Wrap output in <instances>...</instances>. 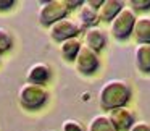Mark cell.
I'll return each mask as SVG.
<instances>
[{
  "label": "cell",
  "mask_w": 150,
  "mask_h": 131,
  "mask_svg": "<svg viewBox=\"0 0 150 131\" xmlns=\"http://www.w3.org/2000/svg\"><path fill=\"white\" fill-rule=\"evenodd\" d=\"M15 5V0H0V11H7Z\"/></svg>",
  "instance_id": "20"
},
{
  "label": "cell",
  "mask_w": 150,
  "mask_h": 131,
  "mask_svg": "<svg viewBox=\"0 0 150 131\" xmlns=\"http://www.w3.org/2000/svg\"><path fill=\"white\" fill-rule=\"evenodd\" d=\"M131 10L132 11H147L150 10V0H129Z\"/></svg>",
  "instance_id": "18"
},
{
  "label": "cell",
  "mask_w": 150,
  "mask_h": 131,
  "mask_svg": "<svg viewBox=\"0 0 150 131\" xmlns=\"http://www.w3.org/2000/svg\"><path fill=\"white\" fill-rule=\"evenodd\" d=\"M62 131H87V128L74 118H68L62 123Z\"/></svg>",
  "instance_id": "17"
},
{
  "label": "cell",
  "mask_w": 150,
  "mask_h": 131,
  "mask_svg": "<svg viewBox=\"0 0 150 131\" xmlns=\"http://www.w3.org/2000/svg\"><path fill=\"white\" fill-rule=\"evenodd\" d=\"M98 13L95 8H92L91 5H87L84 2V5L81 7L78 13V28H79V33H86L87 29L91 28H95V24L98 23Z\"/></svg>",
  "instance_id": "9"
},
{
  "label": "cell",
  "mask_w": 150,
  "mask_h": 131,
  "mask_svg": "<svg viewBox=\"0 0 150 131\" xmlns=\"http://www.w3.org/2000/svg\"><path fill=\"white\" fill-rule=\"evenodd\" d=\"M49 34L52 37V41L62 44L68 39H74L79 34V28H78V23L65 18V20H60L55 24H52L49 28Z\"/></svg>",
  "instance_id": "6"
},
{
  "label": "cell",
  "mask_w": 150,
  "mask_h": 131,
  "mask_svg": "<svg viewBox=\"0 0 150 131\" xmlns=\"http://www.w3.org/2000/svg\"><path fill=\"white\" fill-rule=\"evenodd\" d=\"M69 13V7L66 0H47L42 2L37 10V20L42 26L50 28L57 21L65 20Z\"/></svg>",
  "instance_id": "2"
},
{
  "label": "cell",
  "mask_w": 150,
  "mask_h": 131,
  "mask_svg": "<svg viewBox=\"0 0 150 131\" xmlns=\"http://www.w3.org/2000/svg\"><path fill=\"white\" fill-rule=\"evenodd\" d=\"M50 79V66L47 63H33L26 71V83L36 86H44Z\"/></svg>",
  "instance_id": "8"
},
{
  "label": "cell",
  "mask_w": 150,
  "mask_h": 131,
  "mask_svg": "<svg viewBox=\"0 0 150 131\" xmlns=\"http://www.w3.org/2000/svg\"><path fill=\"white\" fill-rule=\"evenodd\" d=\"M123 8H124V2H121V0H103V4L97 10L98 20L103 21V23H111Z\"/></svg>",
  "instance_id": "10"
},
{
  "label": "cell",
  "mask_w": 150,
  "mask_h": 131,
  "mask_svg": "<svg viewBox=\"0 0 150 131\" xmlns=\"http://www.w3.org/2000/svg\"><path fill=\"white\" fill-rule=\"evenodd\" d=\"M74 66L81 75L84 76H91L100 68V58H98V53L94 52L92 49L82 46L79 50L78 57L74 60Z\"/></svg>",
  "instance_id": "5"
},
{
  "label": "cell",
  "mask_w": 150,
  "mask_h": 131,
  "mask_svg": "<svg viewBox=\"0 0 150 131\" xmlns=\"http://www.w3.org/2000/svg\"><path fill=\"white\" fill-rule=\"evenodd\" d=\"M13 46V39H11V34L8 33L5 28H0V53H5L11 49Z\"/></svg>",
  "instance_id": "16"
},
{
  "label": "cell",
  "mask_w": 150,
  "mask_h": 131,
  "mask_svg": "<svg viewBox=\"0 0 150 131\" xmlns=\"http://www.w3.org/2000/svg\"><path fill=\"white\" fill-rule=\"evenodd\" d=\"M50 131H55V130H50Z\"/></svg>",
  "instance_id": "23"
},
{
  "label": "cell",
  "mask_w": 150,
  "mask_h": 131,
  "mask_svg": "<svg viewBox=\"0 0 150 131\" xmlns=\"http://www.w3.org/2000/svg\"><path fill=\"white\" fill-rule=\"evenodd\" d=\"M81 47H82V44L79 42L78 37L68 39V41L60 44V55H62L66 62H74L78 53H79V50H81Z\"/></svg>",
  "instance_id": "14"
},
{
  "label": "cell",
  "mask_w": 150,
  "mask_h": 131,
  "mask_svg": "<svg viewBox=\"0 0 150 131\" xmlns=\"http://www.w3.org/2000/svg\"><path fill=\"white\" fill-rule=\"evenodd\" d=\"M49 99V92L45 91L44 86H36V84H23L18 91V100L20 105L26 110H39L44 107Z\"/></svg>",
  "instance_id": "3"
},
{
  "label": "cell",
  "mask_w": 150,
  "mask_h": 131,
  "mask_svg": "<svg viewBox=\"0 0 150 131\" xmlns=\"http://www.w3.org/2000/svg\"><path fill=\"white\" fill-rule=\"evenodd\" d=\"M86 4L91 5V7H92V8H95V10H98V8H100V5L103 4V0H87Z\"/></svg>",
  "instance_id": "21"
},
{
  "label": "cell",
  "mask_w": 150,
  "mask_h": 131,
  "mask_svg": "<svg viewBox=\"0 0 150 131\" xmlns=\"http://www.w3.org/2000/svg\"><path fill=\"white\" fill-rule=\"evenodd\" d=\"M131 86L124 79H110L103 83L98 91V104L103 110H113L118 107H126L131 100Z\"/></svg>",
  "instance_id": "1"
},
{
  "label": "cell",
  "mask_w": 150,
  "mask_h": 131,
  "mask_svg": "<svg viewBox=\"0 0 150 131\" xmlns=\"http://www.w3.org/2000/svg\"><path fill=\"white\" fill-rule=\"evenodd\" d=\"M129 131H150V123H147V121H136L131 126Z\"/></svg>",
  "instance_id": "19"
},
{
  "label": "cell",
  "mask_w": 150,
  "mask_h": 131,
  "mask_svg": "<svg viewBox=\"0 0 150 131\" xmlns=\"http://www.w3.org/2000/svg\"><path fill=\"white\" fill-rule=\"evenodd\" d=\"M87 131H116L108 115H95L87 123Z\"/></svg>",
  "instance_id": "15"
},
{
  "label": "cell",
  "mask_w": 150,
  "mask_h": 131,
  "mask_svg": "<svg viewBox=\"0 0 150 131\" xmlns=\"http://www.w3.org/2000/svg\"><path fill=\"white\" fill-rule=\"evenodd\" d=\"M84 46L98 53L107 46V36L100 28H91L84 33Z\"/></svg>",
  "instance_id": "11"
},
{
  "label": "cell",
  "mask_w": 150,
  "mask_h": 131,
  "mask_svg": "<svg viewBox=\"0 0 150 131\" xmlns=\"http://www.w3.org/2000/svg\"><path fill=\"white\" fill-rule=\"evenodd\" d=\"M68 2V7H69V10H73V8H76V7H79V5H84V2H81V0H66Z\"/></svg>",
  "instance_id": "22"
},
{
  "label": "cell",
  "mask_w": 150,
  "mask_h": 131,
  "mask_svg": "<svg viewBox=\"0 0 150 131\" xmlns=\"http://www.w3.org/2000/svg\"><path fill=\"white\" fill-rule=\"evenodd\" d=\"M134 63L140 73H150V46L137 44L134 50Z\"/></svg>",
  "instance_id": "12"
},
{
  "label": "cell",
  "mask_w": 150,
  "mask_h": 131,
  "mask_svg": "<svg viewBox=\"0 0 150 131\" xmlns=\"http://www.w3.org/2000/svg\"><path fill=\"white\" fill-rule=\"evenodd\" d=\"M108 118H110L111 125L116 131H129L131 126L136 123V115L127 107H118L110 110Z\"/></svg>",
  "instance_id": "7"
},
{
  "label": "cell",
  "mask_w": 150,
  "mask_h": 131,
  "mask_svg": "<svg viewBox=\"0 0 150 131\" xmlns=\"http://www.w3.org/2000/svg\"><path fill=\"white\" fill-rule=\"evenodd\" d=\"M137 21L136 11H132L129 7H124L120 11L116 18L110 23V33L116 41H126L132 36L134 26Z\"/></svg>",
  "instance_id": "4"
},
{
  "label": "cell",
  "mask_w": 150,
  "mask_h": 131,
  "mask_svg": "<svg viewBox=\"0 0 150 131\" xmlns=\"http://www.w3.org/2000/svg\"><path fill=\"white\" fill-rule=\"evenodd\" d=\"M136 44H149L150 46V16H139L132 31Z\"/></svg>",
  "instance_id": "13"
}]
</instances>
